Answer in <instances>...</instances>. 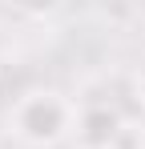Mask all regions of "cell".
Segmentation results:
<instances>
[{
	"instance_id": "cell-1",
	"label": "cell",
	"mask_w": 145,
	"mask_h": 149,
	"mask_svg": "<svg viewBox=\"0 0 145 149\" xmlns=\"http://www.w3.org/2000/svg\"><path fill=\"white\" fill-rule=\"evenodd\" d=\"M77 129V105L56 89H28L8 109V133L24 145H56Z\"/></svg>"
}]
</instances>
